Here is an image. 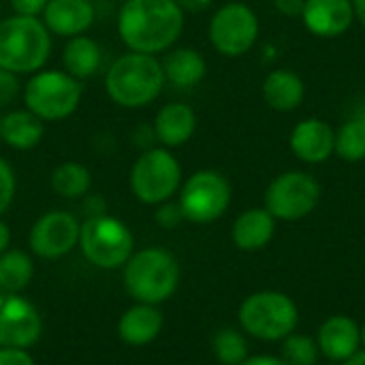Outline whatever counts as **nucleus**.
I'll return each mask as SVG.
<instances>
[{"instance_id":"f257e3e1","label":"nucleus","mask_w":365,"mask_h":365,"mask_svg":"<svg viewBox=\"0 0 365 365\" xmlns=\"http://www.w3.org/2000/svg\"><path fill=\"white\" fill-rule=\"evenodd\" d=\"M186 13L175 0H124L118 13V34L128 51L158 56L182 36Z\"/></svg>"},{"instance_id":"f03ea898","label":"nucleus","mask_w":365,"mask_h":365,"mask_svg":"<svg viewBox=\"0 0 365 365\" xmlns=\"http://www.w3.org/2000/svg\"><path fill=\"white\" fill-rule=\"evenodd\" d=\"M167 79L163 62L152 53L126 51L118 56L105 73V92L122 109H143L152 105Z\"/></svg>"},{"instance_id":"7ed1b4c3","label":"nucleus","mask_w":365,"mask_h":365,"mask_svg":"<svg viewBox=\"0 0 365 365\" xmlns=\"http://www.w3.org/2000/svg\"><path fill=\"white\" fill-rule=\"evenodd\" d=\"M51 32L41 17L9 15L0 19V68L32 75L49 62Z\"/></svg>"},{"instance_id":"20e7f679","label":"nucleus","mask_w":365,"mask_h":365,"mask_svg":"<svg viewBox=\"0 0 365 365\" xmlns=\"http://www.w3.org/2000/svg\"><path fill=\"white\" fill-rule=\"evenodd\" d=\"M24 107L43 122H62L71 118L83 98V81L64 68H41L21 86Z\"/></svg>"},{"instance_id":"39448f33","label":"nucleus","mask_w":365,"mask_h":365,"mask_svg":"<svg viewBox=\"0 0 365 365\" xmlns=\"http://www.w3.org/2000/svg\"><path fill=\"white\" fill-rule=\"evenodd\" d=\"M180 284V265L165 248H141L124 265V287L141 304L167 302Z\"/></svg>"},{"instance_id":"423d86ee","label":"nucleus","mask_w":365,"mask_h":365,"mask_svg":"<svg viewBox=\"0 0 365 365\" xmlns=\"http://www.w3.org/2000/svg\"><path fill=\"white\" fill-rule=\"evenodd\" d=\"M79 250L98 269H118L135 252V237L126 222L115 216H88L79 229Z\"/></svg>"},{"instance_id":"0eeeda50","label":"nucleus","mask_w":365,"mask_h":365,"mask_svg":"<svg viewBox=\"0 0 365 365\" xmlns=\"http://www.w3.org/2000/svg\"><path fill=\"white\" fill-rule=\"evenodd\" d=\"M299 310L295 302L278 291H259L248 295L240 306L242 329L263 342L284 340L295 331Z\"/></svg>"},{"instance_id":"6e6552de","label":"nucleus","mask_w":365,"mask_h":365,"mask_svg":"<svg viewBox=\"0 0 365 365\" xmlns=\"http://www.w3.org/2000/svg\"><path fill=\"white\" fill-rule=\"evenodd\" d=\"M182 186V165L167 148L143 150L130 167L128 188L145 205H160L173 199Z\"/></svg>"},{"instance_id":"1a4fd4ad","label":"nucleus","mask_w":365,"mask_h":365,"mask_svg":"<svg viewBox=\"0 0 365 365\" xmlns=\"http://www.w3.org/2000/svg\"><path fill=\"white\" fill-rule=\"evenodd\" d=\"M178 203L188 222L210 225L229 210L231 184L214 169L195 171L186 182H182Z\"/></svg>"},{"instance_id":"9d476101","label":"nucleus","mask_w":365,"mask_h":365,"mask_svg":"<svg viewBox=\"0 0 365 365\" xmlns=\"http://www.w3.org/2000/svg\"><path fill=\"white\" fill-rule=\"evenodd\" d=\"M259 17L244 2H227L210 19L207 36L212 47L225 58L248 53L259 38Z\"/></svg>"},{"instance_id":"9b49d317","label":"nucleus","mask_w":365,"mask_h":365,"mask_svg":"<svg viewBox=\"0 0 365 365\" xmlns=\"http://www.w3.org/2000/svg\"><path fill=\"white\" fill-rule=\"evenodd\" d=\"M321 199L319 182L304 171H287L278 175L265 190V210L276 220H302L314 212Z\"/></svg>"},{"instance_id":"f8f14e48","label":"nucleus","mask_w":365,"mask_h":365,"mask_svg":"<svg viewBox=\"0 0 365 365\" xmlns=\"http://www.w3.org/2000/svg\"><path fill=\"white\" fill-rule=\"evenodd\" d=\"M81 222L66 210H51L36 218L28 233L30 250L41 259L66 257L79 244Z\"/></svg>"},{"instance_id":"ddd939ff","label":"nucleus","mask_w":365,"mask_h":365,"mask_svg":"<svg viewBox=\"0 0 365 365\" xmlns=\"http://www.w3.org/2000/svg\"><path fill=\"white\" fill-rule=\"evenodd\" d=\"M43 321L38 310L19 293L0 295V349L28 351L38 342Z\"/></svg>"},{"instance_id":"4468645a","label":"nucleus","mask_w":365,"mask_h":365,"mask_svg":"<svg viewBox=\"0 0 365 365\" xmlns=\"http://www.w3.org/2000/svg\"><path fill=\"white\" fill-rule=\"evenodd\" d=\"M41 19L51 36L73 38L92 28L96 9L92 0H49L41 13Z\"/></svg>"},{"instance_id":"2eb2a0df","label":"nucleus","mask_w":365,"mask_h":365,"mask_svg":"<svg viewBox=\"0 0 365 365\" xmlns=\"http://www.w3.org/2000/svg\"><path fill=\"white\" fill-rule=\"evenodd\" d=\"M302 19L314 36L336 38L353 26L355 11L351 0H306Z\"/></svg>"},{"instance_id":"dca6fc26","label":"nucleus","mask_w":365,"mask_h":365,"mask_svg":"<svg viewBox=\"0 0 365 365\" xmlns=\"http://www.w3.org/2000/svg\"><path fill=\"white\" fill-rule=\"evenodd\" d=\"M289 145H291V152L299 160L308 165H319V163H325L334 154L336 133L325 120L306 118L299 124H295Z\"/></svg>"},{"instance_id":"f3484780","label":"nucleus","mask_w":365,"mask_h":365,"mask_svg":"<svg viewBox=\"0 0 365 365\" xmlns=\"http://www.w3.org/2000/svg\"><path fill=\"white\" fill-rule=\"evenodd\" d=\"M317 344L321 355H325L329 361H346L351 355H355L361 346V329L351 317L336 314L329 317L319 334H317Z\"/></svg>"},{"instance_id":"a211bd4d","label":"nucleus","mask_w":365,"mask_h":365,"mask_svg":"<svg viewBox=\"0 0 365 365\" xmlns=\"http://www.w3.org/2000/svg\"><path fill=\"white\" fill-rule=\"evenodd\" d=\"M152 128L156 141L163 148L173 150L192 139L197 130V113L186 103H167L156 111Z\"/></svg>"},{"instance_id":"6ab92c4d","label":"nucleus","mask_w":365,"mask_h":365,"mask_svg":"<svg viewBox=\"0 0 365 365\" xmlns=\"http://www.w3.org/2000/svg\"><path fill=\"white\" fill-rule=\"evenodd\" d=\"M276 233V218L265 207H252L242 212L231 229L233 244L244 252H257L265 248Z\"/></svg>"},{"instance_id":"aec40b11","label":"nucleus","mask_w":365,"mask_h":365,"mask_svg":"<svg viewBox=\"0 0 365 365\" xmlns=\"http://www.w3.org/2000/svg\"><path fill=\"white\" fill-rule=\"evenodd\" d=\"M163 329V312L158 306L137 302L128 308L118 323V336L130 346H145L158 338Z\"/></svg>"},{"instance_id":"412c9836","label":"nucleus","mask_w":365,"mask_h":365,"mask_svg":"<svg viewBox=\"0 0 365 365\" xmlns=\"http://www.w3.org/2000/svg\"><path fill=\"white\" fill-rule=\"evenodd\" d=\"M45 137V122L38 120L32 111L13 109L0 118V141L11 150L28 152L34 150Z\"/></svg>"},{"instance_id":"4be33fe9","label":"nucleus","mask_w":365,"mask_h":365,"mask_svg":"<svg viewBox=\"0 0 365 365\" xmlns=\"http://www.w3.org/2000/svg\"><path fill=\"white\" fill-rule=\"evenodd\" d=\"M160 62L167 83L180 90L199 86L207 73V62L195 47H171Z\"/></svg>"},{"instance_id":"5701e85b","label":"nucleus","mask_w":365,"mask_h":365,"mask_svg":"<svg viewBox=\"0 0 365 365\" xmlns=\"http://www.w3.org/2000/svg\"><path fill=\"white\" fill-rule=\"evenodd\" d=\"M103 66V47L96 38L88 34H79L66 38L62 47V68L75 79L83 81L94 77Z\"/></svg>"},{"instance_id":"b1692460","label":"nucleus","mask_w":365,"mask_h":365,"mask_svg":"<svg viewBox=\"0 0 365 365\" xmlns=\"http://www.w3.org/2000/svg\"><path fill=\"white\" fill-rule=\"evenodd\" d=\"M306 94V86L302 77L287 68L272 71L263 81V98L276 111H293L302 105Z\"/></svg>"},{"instance_id":"393cba45","label":"nucleus","mask_w":365,"mask_h":365,"mask_svg":"<svg viewBox=\"0 0 365 365\" xmlns=\"http://www.w3.org/2000/svg\"><path fill=\"white\" fill-rule=\"evenodd\" d=\"M49 186L62 199H83L92 188V173L83 163L64 160L53 167Z\"/></svg>"},{"instance_id":"a878e982","label":"nucleus","mask_w":365,"mask_h":365,"mask_svg":"<svg viewBox=\"0 0 365 365\" xmlns=\"http://www.w3.org/2000/svg\"><path fill=\"white\" fill-rule=\"evenodd\" d=\"M34 276V263L24 250H4L0 255V295L19 293Z\"/></svg>"},{"instance_id":"bb28decb","label":"nucleus","mask_w":365,"mask_h":365,"mask_svg":"<svg viewBox=\"0 0 365 365\" xmlns=\"http://www.w3.org/2000/svg\"><path fill=\"white\" fill-rule=\"evenodd\" d=\"M334 152L346 163H359L365 158V118H353L336 133Z\"/></svg>"},{"instance_id":"cd10ccee","label":"nucleus","mask_w":365,"mask_h":365,"mask_svg":"<svg viewBox=\"0 0 365 365\" xmlns=\"http://www.w3.org/2000/svg\"><path fill=\"white\" fill-rule=\"evenodd\" d=\"M214 355L222 365H242L248 359L246 338L237 329H220L214 338Z\"/></svg>"},{"instance_id":"c85d7f7f","label":"nucleus","mask_w":365,"mask_h":365,"mask_svg":"<svg viewBox=\"0 0 365 365\" xmlns=\"http://www.w3.org/2000/svg\"><path fill=\"white\" fill-rule=\"evenodd\" d=\"M319 355V344L310 336L293 331L282 340V359L289 365H317Z\"/></svg>"},{"instance_id":"c756f323","label":"nucleus","mask_w":365,"mask_h":365,"mask_svg":"<svg viewBox=\"0 0 365 365\" xmlns=\"http://www.w3.org/2000/svg\"><path fill=\"white\" fill-rule=\"evenodd\" d=\"M15 190H17L15 171L9 165V160L0 156V214H4L11 207V203L15 199Z\"/></svg>"},{"instance_id":"7c9ffc66","label":"nucleus","mask_w":365,"mask_h":365,"mask_svg":"<svg viewBox=\"0 0 365 365\" xmlns=\"http://www.w3.org/2000/svg\"><path fill=\"white\" fill-rule=\"evenodd\" d=\"M154 218H156L158 227H163V229H175V227H180V225L186 220V218H184V214H182L180 203H178V201H173V199H169V201H165V203L156 205V214H154Z\"/></svg>"},{"instance_id":"2f4dec72","label":"nucleus","mask_w":365,"mask_h":365,"mask_svg":"<svg viewBox=\"0 0 365 365\" xmlns=\"http://www.w3.org/2000/svg\"><path fill=\"white\" fill-rule=\"evenodd\" d=\"M21 94V83H19V75L0 68V109L9 107L11 103H15V98Z\"/></svg>"},{"instance_id":"473e14b6","label":"nucleus","mask_w":365,"mask_h":365,"mask_svg":"<svg viewBox=\"0 0 365 365\" xmlns=\"http://www.w3.org/2000/svg\"><path fill=\"white\" fill-rule=\"evenodd\" d=\"M49 0H9V6L15 15H28V17H41Z\"/></svg>"},{"instance_id":"72a5a7b5","label":"nucleus","mask_w":365,"mask_h":365,"mask_svg":"<svg viewBox=\"0 0 365 365\" xmlns=\"http://www.w3.org/2000/svg\"><path fill=\"white\" fill-rule=\"evenodd\" d=\"M0 365H36L24 349H0Z\"/></svg>"},{"instance_id":"f704fd0d","label":"nucleus","mask_w":365,"mask_h":365,"mask_svg":"<svg viewBox=\"0 0 365 365\" xmlns=\"http://www.w3.org/2000/svg\"><path fill=\"white\" fill-rule=\"evenodd\" d=\"M304 2L306 0H274V6L278 13H282L287 17H302Z\"/></svg>"},{"instance_id":"c9c22d12","label":"nucleus","mask_w":365,"mask_h":365,"mask_svg":"<svg viewBox=\"0 0 365 365\" xmlns=\"http://www.w3.org/2000/svg\"><path fill=\"white\" fill-rule=\"evenodd\" d=\"M83 212L88 216H98V214H105V199L98 197V195H86L83 197ZM86 216V218H88Z\"/></svg>"},{"instance_id":"e433bc0d","label":"nucleus","mask_w":365,"mask_h":365,"mask_svg":"<svg viewBox=\"0 0 365 365\" xmlns=\"http://www.w3.org/2000/svg\"><path fill=\"white\" fill-rule=\"evenodd\" d=\"M184 13H201L212 6L214 0H175Z\"/></svg>"},{"instance_id":"4c0bfd02","label":"nucleus","mask_w":365,"mask_h":365,"mask_svg":"<svg viewBox=\"0 0 365 365\" xmlns=\"http://www.w3.org/2000/svg\"><path fill=\"white\" fill-rule=\"evenodd\" d=\"M242 365H289L282 357H272V355H255L248 357Z\"/></svg>"},{"instance_id":"58836bf2","label":"nucleus","mask_w":365,"mask_h":365,"mask_svg":"<svg viewBox=\"0 0 365 365\" xmlns=\"http://www.w3.org/2000/svg\"><path fill=\"white\" fill-rule=\"evenodd\" d=\"M9 244H11V229L9 225L0 218V255L4 250H9Z\"/></svg>"},{"instance_id":"ea45409f","label":"nucleus","mask_w":365,"mask_h":365,"mask_svg":"<svg viewBox=\"0 0 365 365\" xmlns=\"http://www.w3.org/2000/svg\"><path fill=\"white\" fill-rule=\"evenodd\" d=\"M353 2V11H355V19L365 26V0H351Z\"/></svg>"},{"instance_id":"a19ab883","label":"nucleus","mask_w":365,"mask_h":365,"mask_svg":"<svg viewBox=\"0 0 365 365\" xmlns=\"http://www.w3.org/2000/svg\"><path fill=\"white\" fill-rule=\"evenodd\" d=\"M340 365H365V351H357L355 355H351L346 361H342Z\"/></svg>"},{"instance_id":"79ce46f5","label":"nucleus","mask_w":365,"mask_h":365,"mask_svg":"<svg viewBox=\"0 0 365 365\" xmlns=\"http://www.w3.org/2000/svg\"><path fill=\"white\" fill-rule=\"evenodd\" d=\"M361 344H364V346H365V325H364V327H361Z\"/></svg>"},{"instance_id":"37998d69","label":"nucleus","mask_w":365,"mask_h":365,"mask_svg":"<svg viewBox=\"0 0 365 365\" xmlns=\"http://www.w3.org/2000/svg\"><path fill=\"white\" fill-rule=\"evenodd\" d=\"M329 365H340V364H338V361H331V364H329Z\"/></svg>"}]
</instances>
